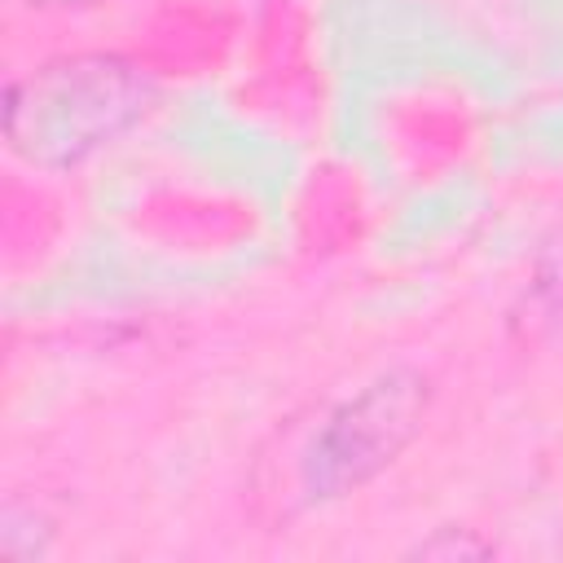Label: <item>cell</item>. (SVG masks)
<instances>
[{
  "label": "cell",
  "instance_id": "3",
  "mask_svg": "<svg viewBox=\"0 0 563 563\" xmlns=\"http://www.w3.org/2000/svg\"><path fill=\"white\" fill-rule=\"evenodd\" d=\"M26 9H97V4H110V0H18Z\"/></svg>",
  "mask_w": 563,
  "mask_h": 563
},
{
  "label": "cell",
  "instance_id": "1",
  "mask_svg": "<svg viewBox=\"0 0 563 563\" xmlns=\"http://www.w3.org/2000/svg\"><path fill=\"white\" fill-rule=\"evenodd\" d=\"M158 84L119 53H62L4 92V141L40 172H75L150 119Z\"/></svg>",
  "mask_w": 563,
  "mask_h": 563
},
{
  "label": "cell",
  "instance_id": "2",
  "mask_svg": "<svg viewBox=\"0 0 563 563\" xmlns=\"http://www.w3.org/2000/svg\"><path fill=\"white\" fill-rule=\"evenodd\" d=\"M431 409L427 374L396 365L369 378L356 396L325 413L299 457V488L308 506L339 501L383 475L422 431Z\"/></svg>",
  "mask_w": 563,
  "mask_h": 563
}]
</instances>
